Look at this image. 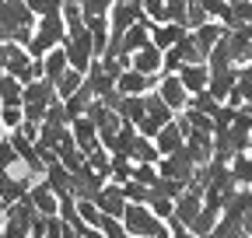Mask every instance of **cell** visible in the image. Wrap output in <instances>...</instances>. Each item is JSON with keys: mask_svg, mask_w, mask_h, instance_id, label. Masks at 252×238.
<instances>
[{"mask_svg": "<svg viewBox=\"0 0 252 238\" xmlns=\"http://www.w3.org/2000/svg\"><path fill=\"white\" fill-rule=\"evenodd\" d=\"M112 112L123 119V123L137 126V123H140V116H144V95H119V102H116Z\"/></svg>", "mask_w": 252, "mask_h": 238, "instance_id": "obj_18", "label": "cell"}, {"mask_svg": "<svg viewBox=\"0 0 252 238\" xmlns=\"http://www.w3.org/2000/svg\"><path fill=\"white\" fill-rule=\"evenodd\" d=\"M200 193H189V189H182L175 200H172V221H179L182 228H189L193 224V217L200 214Z\"/></svg>", "mask_w": 252, "mask_h": 238, "instance_id": "obj_9", "label": "cell"}, {"mask_svg": "<svg viewBox=\"0 0 252 238\" xmlns=\"http://www.w3.org/2000/svg\"><path fill=\"white\" fill-rule=\"evenodd\" d=\"M91 98H94V95L88 91L84 84L77 88L74 95H67V98H60V102H63V112H67V119H77V116H84V109L91 105Z\"/></svg>", "mask_w": 252, "mask_h": 238, "instance_id": "obj_22", "label": "cell"}, {"mask_svg": "<svg viewBox=\"0 0 252 238\" xmlns=\"http://www.w3.org/2000/svg\"><path fill=\"white\" fill-rule=\"evenodd\" d=\"M25 7L35 18H42V14H60L63 11V0H25Z\"/></svg>", "mask_w": 252, "mask_h": 238, "instance_id": "obj_27", "label": "cell"}, {"mask_svg": "<svg viewBox=\"0 0 252 238\" xmlns=\"http://www.w3.org/2000/svg\"><path fill=\"white\" fill-rule=\"evenodd\" d=\"M228 175L235 178L238 189H249L252 186V158H249V151H235L228 158Z\"/></svg>", "mask_w": 252, "mask_h": 238, "instance_id": "obj_16", "label": "cell"}, {"mask_svg": "<svg viewBox=\"0 0 252 238\" xmlns=\"http://www.w3.org/2000/svg\"><path fill=\"white\" fill-rule=\"evenodd\" d=\"M158 175H161V178H172V182H179L182 189H186V182H189V178H193V165H189L182 154H168V158H158Z\"/></svg>", "mask_w": 252, "mask_h": 238, "instance_id": "obj_5", "label": "cell"}, {"mask_svg": "<svg viewBox=\"0 0 252 238\" xmlns=\"http://www.w3.org/2000/svg\"><path fill=\"white\" fill-rule=\"evenodd\" d=\"M175 53H179V60H182V67H186V63H207V53L196 46L193 32H182V35H179V42H175Z\"/></svg>", "mask_w": 252, "mask_h": 238, "instance_id": "obj_20", "label": "cell"}, {"mask_svg": "<svg viewBox=\"0 0 252 238\" xmlns=\"http://www.w3.org/2000/svg\"><path fill=\"white\" fill-rule=\"evenodd\" d=\"M18 165V154H14V147L7 144V137H0V172H11Z\"/></svg>", "mask_w": 252, "mask_h": 238, "instance_id": "obj_34", "label": "cell"}, {"mask_svg": "<svg viewBox=\"0 0 252 238\" xmlns=\"http://www.w3.org/2000/svg\"><path fill=\"white\" fill-rule=\"evenodd\" d=\"M151 193H154V196H168V200H175V196L182 193V186L172 182V178H161V175H158V182L151 186Z\"/></svg>", "mask_w": 252, "mask_h": 238, "instance_id": "obj_32", "label": "cell"}, {"mask_svg": "<svg viewBox=\"0 0 252 238\" xmlns=\"http://www.w3.org/2000/svg\"><path fill=\"white\" fill-rule=\"evenodd\" d=\"M81 238H105V235H102L98 228H84V231H81Z\"/></svg>", "mask_w": 252, "mask_h": 238, "instance_id": "obj_35", "label": "cell"}, {"mask_svg": "<svg viewBox=\"0 0 252 238\" xmlns=\"http://www.w3.org/2000/svg\"><path fill=\"white\" fill-rule=\"evenodd\" d=\"M224 32H228V28L220 25V21H203L200 28H193V39H196V46H200L203 53H210V49L217 46V39L224 35Z\"/></svg>", "mask_w": 252, "mask_h": 238, "instance_id": "obj_21", "label": "cell"}, {"mask_svg": "<svg viewBox=\"0 0 252 238\" xmlns=\"http://www.w3.org/2000/svg\"><path fill=\"white\" fill-rule=\"evenodd\" d=\"M182 130H179V123H175V116L168 119V123L161 126V130H158L154 137H151V144H154V151L158 154H161V158H168V154H175L179 151V147H182Z\"/></svg>", "mask_w": 252, "mask_h": 238, "instance_id": "obj_8", "label": "cell"}, {"mask_svg": "<svg viewBox=\"0 0 252 238\" xmlns=\"http://www.w3.org/2000/svg\"><path fill=\"white\" fill-rule=\"evenodd\" d=\"M186 11H189V0H165V21H175L186 28Z\"/></svg>", "mask_w": 252, "mask_h": 238, "instance_id": "obj_28", "label": "cell"}, {"mask_svg": "<svg viewBox=\"0 0 252 238\" xmlns=\"http://www.w3.org/2000/svg\"><path fill=\"white\" fill-rule=\"evenodd\" d=\"M42 182L56 193V200H60V196H70V172L63 168L60 161H49V165L42 168Z\"/></svg>", "mask_w": 252, "mask_h": 238, "instance_id": "obj_15", "label": "cell"}, {"mask_svg": "<svg viewBox=\"0 0 252 238\" xmlns=\"http://www.w3.org/2000/svg\"><path fill=\"white\" fill-rule=\"evenodd\" d=\"M109 7H112V0H77L81 18H88V14H109Z\"/></svg>", "mask_w": 252, "mask_h": 238, "instance_id": "obj_31", "label": "cell"}, {"mask_svg": "<svg viewBox=\"0 0 252 238\" xmlns=\"http://www.w3.org/2000/svg\"><path fill=\"white\" fill-rule=\"evenodd\" d=\"M130 67L144 77H154V74H161V49H154L151 42H144L137 53H130Z\"/></svg>", "mask_w": 252, "mask_h": 238, "instance_id": "obj_10", "label": "cell"}, {"mask_svg": "<svg viewBox=\"0 0 252 238\" xmlns=\"http://www.w3.org/2000/svg\"><path fill=\"white\" fill-rule=\"evenodd\" d=\"M0 74H4V42H0Z\"/></svg>", "mask_w": 252, "mask_h": 238, "instance_id": "obj_36", "label": "cell"}, {"mask_svg": "<svg viewBox=\"0 0 252 238\" xmlns=\"http://www.w3.org/2000/svg\"><path fill=\"white\" fill-rule=\"evenodd\" d=\"M154 95L161 98L172 112H182L186 109V91H182V84H179V77L175 74H161V81H158V88H154Z\"/></svg>", "mask_w": 252, "mask_h": 238, "instance_id": "obj_7", "label": "cell"}, {"mask_svg": "<svg viewBox=\"0 0 252 238\" xmlns=\"http://www.w3.org/2000/svg\"><path fill=\"white\" fill-rule=\"evenodd\" d=\"M130 178H133V182H140V186H154L158 182V168L154 165H133V172H130Z\"/></svg>", "mask_w": 252, "mask_h": 238, "instance_id": "obj_29", "label": "cell"}, {"mask_svg": "<svg viewBox=\"0 0 252 238\" xmlns=\"http://www.w3.org/2000/svg\"><path fill=\"white\" fill-rule=\"evenodd\" d=\"M179 84H182V91L186 95H200V91H207V63H186V67H179Z\"/></svg>", "mask_w": 252, "mask_h": 238, "instance_id": "obj_11", "label": "cell"}, {"mask_svg": "<svg viewBox=\"0 0 252 238\" xmlns=\"http://www.w3.org/2000/svg\"><path fill=\"white\" fill-rule=\"evenodd\" d=\"M84 84V74H77V70H63L56 81H53V91H56V98H67V95H74L77 91V88Z\"/></svg>", "mask_w": 252, "mask_h": 238, "instance_id": "obj_23", "label": "cell"}, {"mask_svg": "<svg viewBox=\"0 0 252 238\" xmlns=\"http://www.w3.org/2000/svg\"><path fill=\"white\" fill-rule=\"evenodd\" d=\"M4 74H11L14 81H32L39 77V60H32L25 53V46H14V42H4Z\"/></svg>", "mask_w": 252, "mask_h": 238, "instance_id": "obj_2", "label": "cell"}, {"mask_svg": "<svg viewBox=\"0 0 252 238\" xmlns=\"http://www.w3.org/2000/svg\"><path fill=\"white\" fill-rule=\"evenodd\" d=\"M60 42H63V14H42V18H35V28H32V39H28L25 53L32 60H39L42 53L56 49Z\"/></svg>", "mask_w": 252, "mask_h": 238, "instance_id": "obj_1", "label": "cell"}, {"mask_svg": "<svg viewBox=\"0 0 252 238\" xmlns=\"http://www.w3.org/2000/svg\"><path fill=\"white\" fill-rule=\"evenodd\" d=\"M98 231H102L105 238H130V235H126V228H123L116 217H102V221H98Z\"/></svg>", "mask_w": 252, "mask_h": 238, "instance_id": "obj_33", "label": "cell"}, {"mask_svg": "<svg viewBox=\"0 0 252 238\" xmlns=\"http://www.w3.org/2000/svg\"><path fill=\"white\" fill-rule=\"evenodd\" d=\"M147 28H151V21H137V25H130V28H126V32L119 35V53H123V56L137 53V49L147 42Z\"/></svg>", "mask_w": 252, "mask_h": 238, "instance_id": "obj_19", "label": "cell"}, {"mask_svg": "<svg viewBox=\"0 0 252 238\" xmlns=\"http://www.w3.org/2000/svg\"><path fill=\"white\" fill-rule=\"evenodd\" d=\"M28 203L35 207L42 217H53V214H56V207H60L56 193H53L46 182H32V186H28Z\"/></svg>", "mask_w": 252, "mask_h": 238, "instance_id": "obj_13", "label": "cell"}, {"mask_svg": "<svg viewBox=\"0 0 252 238\" xmlns=\"http://www.w3.org/2000/svg\"><path fill=\"white\" fill-rule=\"evenodd\" d=\"M207 91L217 98V102H224L231 95V88H235V77H238V67L224 63V67H207Z\"/></svg>", "mask_w": 252, "mask_h": 238, "instance_id": "obj_4", "label": "cell"}, {"mask_svg": "<svg viewBox=\"0 0 252 238\" xmlns=\"http://www.w3.org/2000/svg\"><path fill=\"white\" fill-rule=\"evenodd\" d=\"M63 70H67V53H63V46H56V49H49V53L39 56V77L56 81Z\"/></svg>", "mask_w": 252, "mask_h": 238, "instance_id": "obj_17", "label": "cell"}, {"mask_svg": "<svg viewBox=\"0 0 252 238\" xmlns=\"http://www.w3.org/2000/svg\"><path fill=\"white\" fill-rule=\"evenodd\" d=\"M151 84H154V77H144V74H137L133 67H126V70L116 77V91H119V95H147Z\"/></svg>", "mask_w": 252, "mask_h": 238, "instance_id": "obj_14", "label": "cell"}, {"mask_svg": "<svg viewBox=\"0 0 252 238\" xmlns=\"http://www.w3.org/2000/svg\"><path fill=\"white\" fill-rule=\"evenodd\" d=\"M56 98V91H53V81L49 77H32V81H25L21 84V105H49Z\"/></svg>", "mask_w": 252, "mask_h": 238, "instance_id": "obj_6", "label": "cell"}, {"mask_svg": "<svg viewBox=\"0 0 252 238\" xmlns=\"http://www.w3.org/2000/svg\"><path fill=\"white\" fill-rule=\"evenodd\" d=\"M91 203L98 207V214H102V217H116V221H119V217H123V210H126V196H123V189H119V186H112V182H105L98 193H94V196H91Z\"/></svg>", "mask_w": 252, "mask_h": 238, "instance_id": "obj_3", "label": "cell"}, {"mask_svg": "<svg viewBox=\"0 0 252 238\" xmlns=\"http://www.w3.org/2000/svg\"><path fill=\"white\" fill-rule=\"evenodd\" d=\"M119 189H123V196H126V203H144V200H147V186H140V182H133V178H126V182H123Z\"/></svg>", "mask_w": 252, "mask_h": 238, "instance_id": "obj_30", "label": "cell"}, {"mask_svg": "<svg viewBox=\"0 0 252 238\" xmlns=\"http://www.w3.org/2000/svg\"><path fill=\"white\" fill-rule=\"evenodd\" d=\"M21 126V105H0V130L11 133Z\"/></svg>", "mask_w": 252, "mask_h": 238, "instance_id": "obj_26", "label": "cell"}, {"mask_svg": "<svg viewBox=\"0 0 252 238\" xmlns=\"http://www.w3.org/2000/svg\"><path fill=\"white\" fill-rule=\"evenodd\" d=\"M28 186H32V178H18L11 172H0V203H4V210L11 203H18V200L28 196Z\"/></svg>", "mask_w": 252, "mask_h": 238, "instance_id": "obj_12", "label": "cell"}, {"mask_svg": "<svg viewBox=\"0 0 252 238\" xmlns=\"http://www.w3.org/2000/svg\"><path fill=\"white\" fill-rule=\"evenodd\" d=\"M0 105H21V81L0 74Z\"/></svg>", "mask_w": 252, "mask_h": 238, "instance_id": "obj_24", "label": "cell"}, {"mask_svg": "<svg viewBox=\"0 0 252 238\" xmlns=\"http://www.w3.org/2000/svg\"><path fill=\"white\" fill-rule=\"evenodd\" d=\"M144 207H147V210H151L158 221H168V217H172V200H168V196H154L151 189H147V200H144Z\"/></svg>", "mask_w": 252, "mask_h": 238, "instance_id": "obj_25", "label": "cell"}]
</instances>
